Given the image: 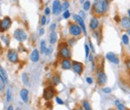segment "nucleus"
Here are the masks:
<instances>
[{
	"label": "nucleus",
	"instance_id": "nucleus-1",
	"mask_svg": "<svg viewBox=\"0 0 130 110\" xmlns=\"http://www.w3.org/2000/svg\"><path fill=\"white\" fill-rule=\"evenodd\" d=\"M110 5V0H94V4L91 7L94 16H102L108 12Z\"/></svg>",
	"mask_w": 130,
	"mask_h": 110
},
{
	"label": "nucleus",
	"instance_id": "nucleus-2",
	"mask_svg": "<svg viewBox=\"0 0 130 110\" xmlns=\"http://www.w3.org/2000/svg\"><path fill=\"white\" fill-rule=\"evenodd\" d=\"M59 56L63 59H70L71 50L68 43H63L59 45Z\"/></svg>",
	"mask_w": 130,
	"mask_h": 110
},
{
	"label": "nucleus",
	"instance_id": "nucleus-3",
	"mask_svg": "<svg viewBox=\"0 0 130 110\" xmlns=\"http://www.w3.org/2000/svg\"><path fill=\"white\" fill-rule=\"evenodd\" d=\"M69 34H70L73 37H79V36H81L82 35V30L81 26L79 25L78 24L75 23V22L74 23H70V24H69Z\"/></svg>",
	"mask_w": 130,
	"mask_h": 110
},
{
	"label": "nucleus",
	"instance_id": "nucleus-4",
	"mask_svg": "<svg viewBox=\"0 0 130 110\" xmlns=\"http://www.w3.org/2000/svg\"><path fill=\"white\" fill-rule=\"evenodd\" d=\"M14 37L17 41L20 42V43H23L27 39L28 36L27 33H26L24 30H23L22 29H18L14 31Z\"/></svg>",
	"mask_w": 130,
	"mask_h": 110
},
{
	"label": "nucleus",
	"instance_id": "nucleus-5",
	"mask_svg": "<svg viewBox=\"0 0 130 110\" xmlns=\"http://www.w3.org/2000/svg\"><path fill=\"white\" fill-rule=\"evenodd\" d=\"M55 94H56V89L54 88V87L49 86L46 88H44L43 90V97L45 100H50L54 97Z\"/></svg>",
	"mask_w": 130,
	"mask_h": 110
},
{
	"label": "nucleus",
	"instance_id": "nucleus-6",
	"mask_svg": "<svg viewBox=\"0 0 130 110\" xmlns=\"http://www.w3.org/2000/svg\"><path fill=\"white\" fill-rule=\"evenodd\" d=\"M107 81H108V77L107 75L103 72V70L101 69H98L97 71V82L100 86H103L104 84H106Z\"/></svg>",
	"mask_w": 130,
	"mask_h": 110
},
{
	"label": "nucleus",
	"instance_id": "nucleus-7",
	"mask_svg": "<svg viewBox=\"0 0 130 110\" xmlns=\"http://www.w3.org/2000/svg\"><path fill=\"white\" fill-rule=\"evenodd\" d=\"M72 69L74 70L75 73H76L77 75H81L83 73L84 70V65L80 62L77 61H73L72 62Z\"/></svg>",
	"mask_w": 130,
	"mask_h": 110
},
{
	"label": "nucleus",
	"instance_id": "nucleus-8",
	"mask_svg": "<svg viewBox=\"0 0 130 110\" xmlns=\"http://www.w3.org/2000/svg\"><path fill=\"white\" fill-rule=\"evenodd\" d=\"M11 20L8 17L0 20V32H4L5 30H7L11 27Z\"/></svg>",
	"mask_w": 130,
	"mask_h": 110
},
{
	"label": "nucleus",
	"instance_id": "nucleus-9",
	"mask_svg": "<svg viewBox=\"0 0 130 110\" xmlns=\"http://www.w3.org/2000/svg\"><path fill=\"white\" fill-rule=\"evenodd\" d=\"M52 11L55 15H59L63 11L61 2L59 0H54L53 1V3H52Z\"/></svg>",
	"mask_w": 130,
	"mask_h": 110
},
{
	"label": "nucleus",
	"instance_id": "nucleus-10",
	"mask_svg": "<svg viewBox=\"0 0 130 110\" xmlns=\"http://www.w3.org/2000/svg\"><path fill=\"white\" fill-rule=\"evenodd\" d=\"M99 26H100L99 18H98V17L96 16H94L89 21V29L91 30L92 31H95V30H97Z\"/></svg>",
	"mask_w": 130,
	"mask_h": 110
},
{
	"label": "nucleus",
	"instance_id": "nucleus-11",
	"mask_svg": "<svg viewBox=\"0 0 130 110\" xmlns=\"http://www.w3.org/2000/svg\"><path fill=\"white\" fill-rule=\"evenodd\" d=\"M7 57H8L9 61L11 62H13V63H16V62H18V55L15 50H9L8 54H7Z\"/></svg>",
	"mask_w": 130,
	"mask_h": 110
},
{
	"label": "nucleus",
	"instance_id": "nucleus-12",
	"mask_svg": "<svg viewBox=\"0 0 130 110\" xmlns=\"http://www.w3.org/2000/svg\"><path fill=\"white\" fill-rule=\"evenodd\" d=\"M106 58L110 62H112V63H114V64H116V65H118V64L120 63V60H119V58H118V56L113 52H108L107 53Z\"/></svg>",
	"mask_w": 130,
	"mask_h": 110
},
{
	"label": "nucleus",
	"instance_id": "nucleus-13",
	"mask_svg": "<svg viewBox=\"0 0 130 110\" xmlns=\"http://www.w3.org/2000/svg\"><path fill=\"white\" fill-rule=\"evenodd\" d=\"M120 26L122 27V29L125 30L130 29V18L128 17H123L122 18H120Z\"/></svg>",
	"mask_w": 130,
	"mask_h": 110
},
{
	"label": "nucleus",
	"instance_id": "nucleus-14",
	"mask_svg": "<svg viewBox=\"0 0 130 110\" xmlns=\"http://www.w3.org/2000/svg\"><path fill=\"white\" fill-rule=\"evenodd\" d=\"M61 67L64 70L70 69L72 68V62L69 59H63L61 61Z\"/></svg>",
	"mask_w": 130,
	"mask_h": 110
},
{
	"label": "nucleus",
	"instance_id": "nucleus-15",
	"mask_svg": "<svg viewBox=\"0 0 130 110\" xmlns=\"http://www.w3.org/2000/svg\"><path fill=\"white\" fill-rule=\"evenodd\" d=\"M20 96H21L22 100L24 102H28L29 100V91L26 88H23V89L20 91Z\"/></svg>",
	"mask_w": 130,
	"mask_h": 110
},
{
	"label": "nucleus",
	"instance_id": "nucleus-16",
	"mask_svg": "<svg viewBox=\"0 0 130 110\" xmlns=\"http://www.w3.org/2000/svg\"><path fill=\"white\" fill-rule=\"evenodd\" d=\"M30 58H31V60L33 62H38V60H39V52H38V50H37V49L33 50V51L31 52V56H30Z\"/></svg>",
	"mask_w": 130,
	"mask_h": 110
},
{
	"label": "nucleus",
	"instance_id": "nucleus-17",
	"mask_svg": "<svg viewBox=\"0 0 130 110\" xmlns=\"http://www.w3.org/2000/svg\"><path fill=\"white\" fill-rule=\"evenodd\" d=\"M72 18H73V20L75 21V23H76V24H82V23H84V19L82 18H81L78 14H74L72 16Z\"/></svg>",
	"mask_w": 130,
	"mask_h": 110
},
{
	"label": "nucleus",
	"instance_id": "nucleus-18",
	"mask_svg": "<svg viewBox=\"0 0 130 110\" xmlns=\"http://www.w3.org/2000/svg\"><path fill=\"white\" fill-rule=\"evenodd\" d=\"M91 2L89 0H86L83 4H82V9H83L84 11H88L91 9Z\"/></svg>",
	"mask_w": 130,
	"mask_h": 110
},
{
	"label": "nucleus",
	"instance_id": "nucleus-19",
	"mask_svg": "<svg viewBox=\"0 0 130 110\" xmlns=\"http://www.w3.org/2000/svg\"><path fill=\"white\" fill-rule=\"evenodd\" d=\"M56 41H57V34L55 31H51V34H50V44H54Z\"/></svg>",
	"mask_w": 130,
	"mask_h": 110
},
{
	"label": "nucleus",
	"instance_id": "nucleus-20",
	"mask_svg": "<svg viewBox=\"0 0 130 110\" xmlns=\"http://www.w3.org/2000/svg\"><path fill=\"white\" fill-rule=\"evenodd\" d=\"M51 81L52 82H53V84L55 85H57L59 84V83H61V78H60V76L57 75H54L53 76H52Z\"/></svg>",
	"mask_w": 130,
	"mask_h": 110
},
{
	"label": "nucleus",
	"instance_id": "nucleus-21",
	"mask_svg": "<svg viewBox=\"0 0 130 110\" xmlns=\"http://www.w3.org/2000/svg\"><path fill=\"white\" fill-rule=\"evenodd\" d=\"M46 49H47V46H46V43H45V41L42 40L41 41V43H40V51H41V53H42V54H44Z\"/></svg>",
	"mask_w": 130,
	"mask_h": 110
},
{
	"label": "nucleus",
	"instance_id": "nucleus-22",
	"mask_svg": "<svg viewBox=\"0 0 130 110\" xmlns=\"http://www.w3.org/2000/svg\"><path fill=\"white\" fill-rule=\"evenodd\" d=\"M121 39H122V43H124L125 45H127L129 43V37H128V35L127 34H123L121 37Z\"/></svg>",
	"mask_w": 130,
	"mask_h": 110
},
{
	"label": "nucleus",
	"instance_id": "nucleus-23",
	"mask_svg": "<svg viewBox=\"0 0 130 110\" xmlns=\"http://www.w3.org/2000/svg\"><path fill=\"white\" fill-rule=\"evenodd\" d=\"M82 107L85 110H92L91 109V107H90V104L88 100H82Z\"/></svg>",
	"mask_w": 130,
	"mask_h": 110
},
{
	"label": "nucleus",
	"instance_id": "nucleus-24",
	"mask_svg": "<svg viewBox=\"0 0 130 110\" xmlns=\"http://www.w3.org/2000/svg\"><path fill=\"white\" fill-rule=\"evenodd\" d=\"M114 103H115V105L117 106V107H118V109L119 110H125L126 109L125 106H124L122 103H120L119 100H116L115 101H114Z\"/></svg>",
	"mask_w": 130,
	"mask_h": 110
},
{
	"label": "nucleus",
	"instance_id": "nucleus-25",
	"mask_svg": "<svg viewBox=\"0 0 130 110\" xmlns=\"http://www.w3.org/2000/svg\"><path fill=\"white\" fill-rule=\"evenodd\" d=\"M22 79H23V82H24V85H28V84H29V78H28V75L26 73L23 74Z\"/></svg>",
	"mask_w": 130,
	"mask_h": 110
},
{
	"label": "nucleus",
	"instance_id": "nucleus-26",
	"mask_svg": "<svg viewBox=\"0 0 130 110\" xmlns=\"http://www.w3.org/2000/svg\"><path fill=\"white\" fill-rule=\"evenodd\" d=\"M0 73L2 74V75H3V77H4V79H5V83L7 82V79H8V76H7V73L5 72V70L3 69V68L0 66Z\"/></svg>",
	"mask_w": 130,
	"mask_h": 110
},
{
	"label": "nucleus",
	"instance_id": "nucleus-27",
	"mask_svg": "<svg viewBox=\"0 0 130 110\" xmlns=\"http://www.w3.org/2000/svg\"><path fill=\"white\" fill-rule=\"evenodd\" d=\"M69 1H67V0H65L64 2H63V4H62V9H63V11H67L68 9H69Z\"/></svg>",
	"mask_w": 130,
	"mask_h": 110
},
{
	"label": "nucleus",
	"instance_id": "nucleus-28",
	"mask_svg": "<svg viewBox=\"0 0 130 110\" xmlns=\"http://www.w3.org/2000/svg\"><path fill=\"white\" fill-rule=\"evenodd\" d=\"M1 39H2V41L4 42V43L5 44V46H8L9 43H10V40H9L8 37H7V36H2Z\"/></svg>",
	"mask_w": 130,
	"mask_h": 110
},
{
	"label": "nucleus",
	"instance_id": "nucleus-29",
	"mask_svg": "<svg viewBox=\"0 0 130 110\" xmlns=\"http://www.w3.org/2000/svg\"><path fill=\"white\" fill-rule=\"evenodd\" d=\"M84 49H85V57L88 59V56H89V52H90V48L88 44H85L84 45Z\"/></svg>",
	"mask_w": 130,
	"mask_h": 110
},
{
	"label": "nucleus",
	"instance_id": "nucleus-30",
	"mask_svg": "<svg viewBox=\"0 0 130 110\" xmlns=\"http://www.w3.org/2000/svg\"><path fill=\"white\" fill-rule=\"evenodd\" d=\"M71 17V13L69 12V10H67V11H65L64 12H63V18H64V19H69V18Z\"/></svg>",
	"mask_w": 130,
	"mask_h": 110
},
{
	"label": "nucleus",
	"instance_id": "nucleus-31",
	"mask_svg": "<svg viewBox=\"0 0 130 110\" xmlns=\"http://www.w3.org/2000/svg\"><path fill=\"white\" fill-rule=\"evenodd\" d=\"M6 100H8V101H10L11 100V89L9 88V89H7V92H6Z\"/></svg>",
	"mask_w": 130,
	"mask_h": 110
},
{
	"label": "nucleus",
	"instance_id": "nucleus-32",
	"mask_svg": "<svg viewBox=\"0 0 130 110\" xmlns=\"http://www.w3.org/2000/svg\"><path fill=\"white\" fill-rule=\"evenodd\" d=\"M102 92L105 93V94H110V93L112 92V89H111V88H109V87H107V88H102Z\"/></svg>",
	"mask_w": 130,
	"mask_h": 110
},
{
	"label": "nucleus",
	"instance_id": "nucleus-33",
	"mask_svg": "<svg viewBox=\"0 0 130 110\" xmlns=\"http://www.w3.org/2000/svg\"><path fill=\"white\" fill-rule=\"evenodd\" d=\"M41 25H44V24H47V18L45 16H43L42 18H41Z\"/></svg>",
	"mask_w": 130,
	"mask_h": 110
},
{
	"label": "nucleus",
	"instance_id": "nucleus-34",
	"mask_svg": "<svg viewBox=\"0 0 130 110\" xmlns=\"http://www.w3.org/2000/svg\"><path fill=\"white\" fill-rule=\"evenodd\" d=\"M76 39H75V37H73V38H71V39H69V41H68V44L69 45V46H73L74 45V43H76Z\"/></svg>",
	"mask_w": 130,
	"mask_h": 110
},
{
	"label": "nucleus",
	"instance_id": "nucleus-35",
	"mask_svg": "<svg viewBox=\"0 0 130 110\" xmlns=\"http://www.w3.org/2000/svg\"><path fill=\"white\" fill-rule=\"evenodd\" d=\"M88 46H89L90 50H91V51L93 53H95V47H94L93 43H92L91 41H88Z\"/></svg>",
	"mask_w": 130,
	"mask_h": 110
},
{
	"label": "nucleus",
	"instance_id": "nucleus-36",
	"mask_svg": "<svg viewBox=\"0 0 130 110\" xmlns=\"http://www.w3.org/2000/svg\"><path fill=\"white\" fill-rule=\"evenodd\" d=\"M78 14H79V16H80L81 18H83V19H85L86 18V14H85V12H84V11H80Z\"/></svg>",
	"mask_w": 130,
	"mask_h": 110
},
{
	"label": "nucleus",
	"instance_id": "nucleus-37",
	"mask_svg": "<svg viewBox=\"0 0 130 110\" xmlns=\"http://www.w3.org/2000/svg\"><path fill=\"white\" fill-rule=\"evenodd\" d=\"M56 101L57 102L59 105H63V104H64V101L62 99H60L59 97H56Z\"/></svg>",
	"mask_w": 130,
	"mask_h": 110
},
{
	"label": "nucleus",
	"instance_id": "nucleus-38",
	"mask_svg": "<svg viewBox=\"0 0 130 110\" xmlns=\"http://www.w3.org/2000/svg\"><path fill=\"white\" fill-rule=\"evenodd\" d=\"M52 50H52L51 47H50V48H47L46 50H45V53H44V54L46 55V56H47V55H50V53L52 52Z\"/></svg>",
	"mask_w": 130,
	"mask_h": 110
},
{
	"label": "nucleus",
	"instance_id": "nucleus-39",
	"mask_svg": "<svg viewBox=\"0 0 130 110\" xmlns=\"http://www.w3.org/2000/svg\"><path fill=\"white\" fill-rule=\"evenodd\" d=\"M86 81H87V83H88V84H92V83H93V79L89 76L86 77Z\"/></svg>",
	"mask_w": 130,
	"mask_h": 110
},
{
	"label": "nucleus",
	"instance_id": "nucleus-40",
	"mask_svg": "<svg viewBox=\"0 0 130 110\" xmlns=\"http://www.w3.org/2000/svg\"><path fill=\"white\" fill-rule=\"evenodd\" d=\"M5 81H2L1 79H0V89H1V90H4V88H5Z\"/></svg>",
	"mask_w": 130,
	"mask_h": 110
},
{
	"label": "nucleus",
	"instance_id": "nucleus-41",
	"mask_svg": "<svg viewBox=\"0 0 130 110\" xmlns=\"http://www.w3.org/2000/svg\"><path fill=\"white\" fill-rule=\"evenodd\" d=\"M125 64H126V66H127V69H130V59L125 60Z\"/></svg>",
	"mask_w": 130,
	"mask_h": 110
},
{
	"label": "nucleus",
	"instance_id": "nucleus-42",
	"mask_svg": "<svg viewBox=\"0 0 130 110\" xmlns=\"http://www.w3.org/2000/svg\"><path fill=\"white\" fill-rule=\"evenodd\" d=\"M56 24H55V23H53V24H51V25H50V29L51 31H55V30H56Z\"/></svg>",
	"mask_w": 130,
	"mask_h": 110
},
{
	"label": "nucleus",
	"instance_id": "nucleus-43",
	"mask_svg": "<svg viewBox=\"0 0 130 110\" xmlns=\"http://www.w3.org/2000/svg\"><path fill=\"white\" fill-rule=\"evenodd\" d=\"M44 14L45 15H50V8L49 7H47V8H45V10H44Z\"/></svg>",
	"mask_w": 130,
	"mask_h": 110
},
{
	"label": "nucleus",
	"instance_id": "nucleus-44",
	"mask_svg": "<svg viewBox=\"0 0 130 110\" xmlns=\"http://www.w3.org/2000/svg\"><path fill=\"white\" fill-rule=\"evenodd\" d=\"M38 34H39V36H43V34H44V29H43V28H41L38 31Z\"/></svg>",
	"mask_w": 130,
	"mask_h": 110
},
{
	"label": "nucleus",
	"instance_id": "nucleus-45",
	"mask_svg": "<svg viewBox=\"0 0 130 110\" xmlns=\"http://www.w3.org/2000/svg\"><path fill=\"white\" fill-rule=\"evenodd\" d=\"M88 61H89V62H93V61H94V56H92V55H89V56H88Z\"/></svg>",
	"mask_w": 130,
	"mask_h": 110
},
{
	"label": "nucleus",
	"instance_id": "nucleus-46",
	"mask_svg": "<svg viewBox=\"0 0 130 110\" xmlns=\"http://www.w3.org/2000/svg\"><path fill=\"white\" fill-rule=\"evenodd\" d=\"M7 110H13V107H12V106H9L8 109H7Z\"/></svg>",
	"mask_w": 130,
	"mask_h": 110
},
{
	"label": "nucleus",
	"instance_id": "nucleus-47",
	"mask_svg": "<svg viewBox=\"0 0 130 110\" xmlns=\"http://www.w3.org/2000/svg\"><path fill=\"white\" fill-rule=\"evenodd\" d=\"M127 35H130V29L127 30Z\"/></svg>",
	"mask_w": 130,
	"mask_h": 110
},
{
	"label": "nucleus",
	"instance_id": "nucleus-48",
	"mask_svg": "<svg viewBox=\"0 0 130 110\" xmlns=\"http://www.w3.org/2000/svg\"><path fill=\"white\" fill-rule=\"evenodd\" d=\"M127 14H128V18H130V9L128 11H127Z\"/></svg>",
	"mask_w": 130,
	"mask_h": 110
},
{
	"label": "nucleus",
	"instance_id": "nucleus-49",
	"mask_svg": "<svg viewBox=\"0 0 130 110\" xmlns=\"http://www.w3.org/2000/svg\"><path fill=\"white\" fill-rule=\"evenodd\" d=\"M85 1H86V0H80V3H81V4H83Z\"/></svg>",
	"mask_w": 130,
	"mask_h": 110
},
{
	"label": "nucleus",
	"instance_id": "nucleus-50",
	"mask_svg": "<svg viewBox=\"0 0 130 110\" xmlns=\"http://www.w3.org/2000/svg\"><path fill=\"white\" fill-rule=\"evenodd\" d=\"M76 110H83V109H82V107H78V108H77Z\"/></svg>",
	"mask_w": 130,
	"mask_h": 110
},
{
	"label": "nucleus",
	"instance_id": "nucleus-51",
	"mask_svg": "<svg viewBox=\"0 0 130 110\" xmlns=\"http://www.w3.org/2000/svg\"><path fill=\"white\" fill-rule=\"evenodd\" d=\"M0 50H1V46H0Z\"/></svg>",
	"mask_w": 130,
	"mask_h": 110
}]
</instances>
